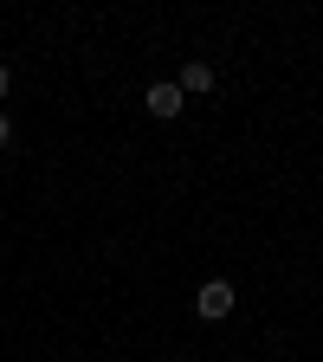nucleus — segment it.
<instances>
[{
	"label": "nucleus",
	"mask_w": 323,
	"mask_h": 362,
	"mask_svg": "<svg viewBox=\"0 0 323 362\" xmlns=\"http://www.w3.org/2000/svg\"><path fill=\"white\" fill-rule=\"evenodd\" d=\"M194 317H201V324H226V317H233V285H226V279H207L194 291Z\"/></svg>",
	"instance_id": "1"
},
{
	"label": "nucleus",
	"mask_w": 323,
	"mask_h": 362,
	"mask_svg": "<svg viewBox=\"0 0 323 362\" xmlns=\"http://www.w3.org/2000/svg\"><path fill=\"white\" fill-rule=\"evenodd\" d=\"M7 143H13V117L0 110V156H7Z\"/></svg>",
	"instance_id": "4"
},
{
	"label": "nucleus",
	"mask_w": 323,
	"mask_h": 362,
	"mask_svg": "<svg viewBox=\"0 0 323 362\" xmlns=\"http://www.w3.org/2000/svg\"><path fill=\"white\" fill-rule=\"evenodd\" d=\"M175 84H181V98H201V90H213V65H207V59H188Z\"/></svg>",
	"instance_id": "3"
},
{
	"label": "nucleus",
	"mask_w": 323,
	"mask_h": 362,
	"mask_svg": "<svg viewBox=\"0 0 323 362\" xmlns=\"http://www.w3.org/2000/svg\"><path fill=\"white\" fill-rule=\"evenodd\" d=\"M143 110H149V117H162V123H175L181 110H188V98H181V84H168V78H162V84H149V90H143Z\"/></svg>",
	"instance_id": "2"
},
{
	"label": "nucleus",
	"mask_w": 323,
	"mask_h": 362,
	"mask_svg": "<svg viewBox=\"0 0 323 362\" xmlns=\"http://www.w3.org/2000/svg\"><path fill=\"white\" fill-rule=\"evenodd\" d=\"M7 90H13V71H7V65H0V104H7Z\"/></svg>",
	"instance_id": "5"
}]
</instances>
